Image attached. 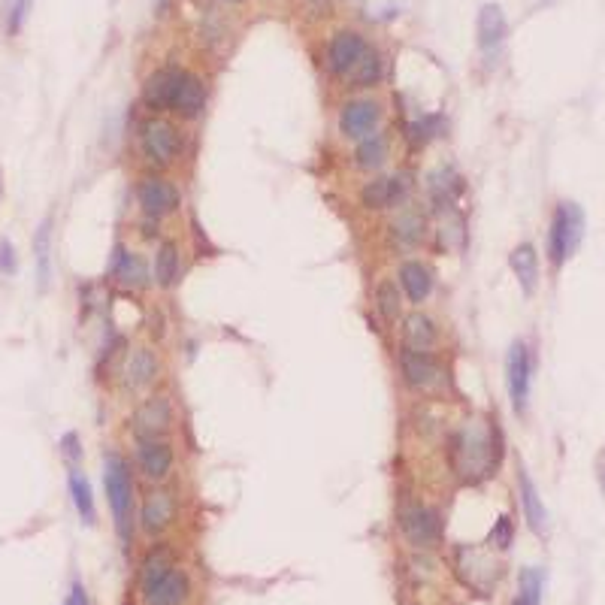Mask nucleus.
<instances>
[{
	"instance_id": "9",
	"label": "nucleus",
	"mask_w": 605,
	"mask_h": 605,
	"mask_svg": "<svg viewBox=\"0 0 605 605\" xmlns=\"http://www.w3.org/2000/svg\"><path fill=\"white\" fill-rule=\"evenodd\" d=\"M137 200H140L146 218H164V215H170V212L179 209L182 194H179V188L170 179L152 176V179H143L137 185Z\"/></svg>"
},
{
	"instance_id": "32",
	"label": "nucleus",
	"mask_w": 605,
	"mask_h": 605,
	"mask_svg": "<svg viewBox=\"0 0 605 605\" xmlns=\"http://www.w3.org/2000/svg\"><path fill=\"white\" fill-rule=\"evenodd\" d=\"M542 590H545V572L527 566L518 575V596L512 605H542Z\"/></svg>"
},
{
	"instance_id": "16",
	"label": "nucleus",
	"mask_w": 605,
	"mask_h": 605,
	"mask_svg": "<svg viewBox=\"0 0 605 605\" xmlns=\"http://www.w3.org/2000/svg\"><path fill=\"white\" fill-rule=\"evenodd\" d=\"M109 276L125 285V288H146L149 285V267L140 255L128 252V249H115L112 255V267H109Z\"/></svg>"
},
{
	"instance_id": "33",
	"label": "nucleus",
	"mask_w": 605,
	"mask_h": 605,
	"mask_svg": "<svg viewBox=\"0 0 605 605\" xmlns=\"http://www.w3.org/2000/svg\"><path fill=\"white\" fill-rule=\"evenodd\" d=\"M442 131H445V118H442L439 112L418 115V118L412 121V125H409V143L421 149V146L433 143Z\"/></svg>"
},
{
	"instance_id": "36",
	"label": "nucleus",
	"mask_w": 605,
	"mask_h": 605,
	"mask_svg": "<svg viewBox=\"0 0 605 605\" xmlns=\"http://www.w3.org/2000/svg\"><path fill=\"white\" fill-rule=\"evenodd\" d=\"M376 303H379V312H382L388 321H394V318L400 315V291L394 288V282H382V285L376 288Z\"/></svg>"
},
{
	"instance_id": "24",
	"label": "nucleus",
	"mask_w": 605,
	"mask_h": 605,
	"mask_svg": "<svg viewBox=\"0 0 605 605\" xmlns=\"http://www.w3.org/2000/svg\"><path fill=\"white\" fill-rule=\"evenodd\" d=\"M173 569H176L173 551H170L167 545H155V548L146 554L143 569H140V587H143V593H149V590H152L161 578H167Z\"/></svg>"
},
{
	"instance_id": "40",
	"label": "nucleus",
	"mask_w": 605,
	"mask_h": 605,
	"mask_svg": "<svg viewBox=\"0 0 605 605\" xmlns=\"http://www.w3.org/2000/svg\"><path fill=\"white\" fill-rule=\"evenodd\" d=\"M61 445H64V457H67V460H79V457H82V448H79V436H76V433H67V436L61 439Z\"/></svg>"
},
{
	"instance_id": "27",
	"label": "nucleus",
	"mask_w": 605,
	"mask_h": 605,
	"mask_svg": "<svg viewBox=\"0 0 605 605\" xmlns=\"http://www.w3.org/2000/svg\"><path fill=\"white\" fill-rule=\"evenodd\" d=\"M439 333H436V324L421 315V312H412L406 321H403V345L406 348H418V351H430L436 345Z\"/></svg>"
},
{
	"instance_id": "14",
	"label": "nucleus",
	"mask_w": 605,
	"mask_h": 605,
	"mask_svg": "<svg viewBox=\"0 0 605 605\" xmlns=\"http://www.w3.org/2000/svg\"><path fill=\"white\" fill-rule=\"evenodd\" d=\"M203 106H206V82L197 73L185 70L182 79H179V88H176L170 112H176L185 121H194V118H200Z\"/></svg>"
},
{
	"instance_id": "25",
	"label": "nucleus",
	"mask_w": 605,
	"mask_h": 605,
	"mask_svg": "<svg viewBox=\"0 0 605 605\" xmlns=\"http://www.w3.org/2000/svg\"><path fill=\"white\" fill-rule=\"evenodd\" d=\"M400 285L412 303H424L433 291V273L421 261H406L400 267Z\"/></svg>"
},
{
	"instance_id": "22",
	"label": "nucleus",
	"mask_w": 605,
	"mask_h": 605,
	"mask_svg": "<svg viewBox=\"0 0 605 605\" xmlns=\"http://www.w3.org/2000/svg\"><path fill=\"white\" fill-rule=\"evenodd\" d=\"M463 194V179L454 167H439L430 173V197L439 209H451Z\"/></svg>"
},
{
	"instance_id": "4",
	"label": "nucleus",
	"mask_w": 605,
	"mask_h": 605,
	"mask_svg": "<svg viewBox=\"0 0 605 605\" xmlns=\"http://www.w3.org/2000/svg\"><path fill=\"white\" fill-rule=\"evenodd\" d=\"M533 370H536V360H533L530 345L524 339H515L509 354H506V388H509V400H512L518 415L527 412L530 388H533Z\"/></svg>"
},
{
	"instance_id": "19",
	"label": "nucleus",
	"mask_w": 605,
	"mask_h": 605,
	"mask_svg": "<svg viewBox=\"0 0 605 605\" xmlns=\"http://www.w3.org/2000/svg\"><path fill=\"white\" fill-rule=\"evenodd\" d=\"M403 194H406V182L400 176H382V179H373L370 185H363L360 203L367 209H388V206H397Z\"/></svg>"
},
{
	"instance_id": "18",
	"label": "nucleus",
	"mask_w": 605,
	"mask_h": 605,
	"mask_svg": "<svg viewBox=\"0 0 605 605\" xmlns=\"http://www.w3.org/2000/svg\"><path fill=\"white\" fill-rule=\"evenodd\" d=\"M518 494H521V506H524L530 530L545 536L548 533V509H545V503H542V497L536 491V484H533V478L527 475L524 466L518 469Z\"/></svg>"
},
{
	"instance_id": "21",
	"label": "nucleus",
	"mask_w": 605,
	"mask_h": 605,
	"mask_svg": "<svg viewBox=\"0 0 605 605\" xmlns=\"http://www.w3.org/2000/svg\"><path fill=\"white\" fill-rule=\"evenodd\" d=\"M191 593V581L188 575L176 566L167 578H161L149 593H143L146 605H182Z\"/></svg>"
},
{
	"instance_id": "6",
	"label": "nucleus",
	"mask_w": 605,
	"mask_h": 605,
	"mask_svg": "<svg viewBox=\"0 0 605 605\" xmlns=\"http://www.w3.org/2000/svg\"><path fill=\"white\" fill-rule=\"evenodd\" d=\"M140 143H143V155L149 161H155L158 167H167L176 161L179 155V131L164 118H152L140 131Z\"/></svg>"
},
{
	"instance_id": "29",
	"label": "nucleus",
	"mask_w": 605,
	"mask_h": 605,
	"mask_svg": "<svg viewBox=\"0 0 605 605\" xmlns=\"http://www.w3.org/2000/svg\"><path fill=\"white\" fill-rule=\"evenodd\" d=\"M179 270H182V258H179V249L176 242H161L158 252H155V282L161 288H173L176 279H179Z\"/></svg>"
},
{
	"instance_id": "3",
	"label": "nucleus",
	"mask_w": 605,
	"mask_h": 605,
	"mask_svg": "<svg viewBox=\"0 0 605 605\" xmlns=\"http://www.w3.org/2000/svg\"><path fill=\"white\" fill-rule=\"evenodd\" d=\"M584 230H587L584 209L575 200H560L551 215V227H548V258H551L554 270H560L566 261H572V255L578 252L581 239H584Z\"/></svg>"
},
{
	"instance_id": "7",
	"label": "nucleus",
	"mask_w": 605,
	"mask_h": 605,
	"mask_svg": "<svg viewBox=\"0 0 605 605\" xmlns=\"http://www.w3.org/2000/svg\"><path fill=\"white\" fill-rule=\"evenodd\" d=\"M370 49V43L363 40L357 31H336L327 43V52H324V64L327 70L336 76V79H345L354 64L363 58V52Z\"/></svg>"
},
{
	"instance_id": "31",
	"label": "nucleus",
	"mask_w": 605,
	"mask_h": 605,
	"mask_svg": "<svg viewBox=\"0 0 605 605\" xmlns=\"http://www.w3.org/2000/svg\"><path fill=\"white\" fill-rule=\"evenodd\" d=\"M155 376H158V357L149 348L134 351V357L128 363V382H131V388H146V385L155 382Z\"/></svg>"
},
{
	"instance_id": "28",
	"label": "nucleus",
	"mask_w": 605,
	"mask_h": 605,
	"mask_svg": "<svg viewBox=\"0 0 605 605\" xmlns=\"http://www.w3.org/2000/svg\"><path fill=\"white\" fill-rule=\"evenodd\" d=\"M34 261H37V285L40 291L52 282V218H46L34 236Z\"/></svg>"
},
{
	"instance_id": "26",
	"label": "nucleus",
	"mask_w": 605,
	"mask_h": 605,
	"mask_svg": "<svg viewBox=\"0 0 605 605\" xmlns=\"http://www.w3.org/2000/svg\"><path fill=\"white\" fill-rule=\"evenodd\" d=\"M67 484H70V497H73V509L79 512L82 524H94L97 521V509H94V491H91V481L85 478L82 469H70L67 475Z\"/></svg>"
},
{
	"instance_id": "2",
	"label": "nucleus",
	"mask_w": 605,
	"mask_h": 605,
	"mask_svg": "<svg viewBox=\"0 0 605 605\" xmlns=\"http://www.w3.org/2000/svg\"><path fill=\"white\" fill-rule=\"evenodd\" d=\"M103 488H106L115 533H118L121 545H131V536H134V478H131V466L125 457L106 454Z\"/></svg>"
},
{
	"instance_id": "5",
	"label": "nucleus",
	"mask_w": 605,
	"mask_h": 605,
	"mask_svg": "<svg viewBox=\"0 0 605 605\" xmlns=\"http://www.w3.org/2000/svg\"><path fill=\"white\" fill-rule=\"evenodd\" d=\"M400 530L415 548H433L442 539V521L439 512L424 503H406L400 509Z\"/></svg>"
},
{
	"instance_id": "23",
	"label": "nucleus",
	"mask_w": 605,
	"mask_h": 605,
	"mask_svg": "<svg viewBox=\"0 0 605 605\" xmlns=\"http://www.w3.org/2000/svg\"><path fill=\"white\" fill-rule=\"evenodd\" d=\"M385 73V61H382V52L376 46H370L363 52V58L354 64V70L342 79L345 88H373Z\"/></svg>"
},
{
	"instance_id": "1",
	"label": "nucleus",
	"mask_w": 605,
	"mask_h": 605,
	"mask_svg": "<svg viewBox=\"0 0 605 605\" xmlns=\"http://www.w3.org/2000/svg\"><path fill=\"white\" fill-rule=\"evenodd\" d=\"M451 463L454 472L466 481H481L488 478L494 469V442H491V430L481 421H469L463 424L454 439H451Z\"/></svg>"
},
{
	"instance_id": "30",
	"label": "nucleus",
	"mask_w": 605,
	"mask_h": 605,
	"mask_svg": "<svg viewBox=\"0 0 605 605\" xmlns=\"http://www.w3.org/2000/svg\"><path fill=\"white\" fill-rule=\"evenodd\" d=\"M354 158H357V167H360V170H379V167L388 161V137L379 134V131L370 134V137H363V140L357 143Z\"/></svg>"
},
{
	"instance_id": "42",
	"label": "nucleus",
	"mask_w": 605,
	"mask_h": 605,
	"mask_svg": "<svg viewBox=\"0 0 605 605\" xmlns=\"http://www.w3.org/2000/svg\"><path fill=\"white\" fill-rule=\"evenodd\" d=\"M227 4H239V0H227Z\"/></svg>"
},
{
	"instance_id": "37",
	"label": "nucleus",
	"mask_w": 605,
	"mask_h": 605,
	"mask_svg": "<svg viewBox=\"0 0 605 605\" xmlns=\"http://www.w3.org/2000/svg\"><path fill=\"white\" fill-rule=\"evenodd\" d=\"M488 542H491V545H497L500 551H509V548H512V542H515V524H512V518H509V515H503V518L497 521V527L491 530Z\"/></svg>"
},
{
	"instance_id": "15",
	"label": "nucleus",
	"mask_w": 605,
	"mask_h": 605,
	"mask_svg": "<svg viewBox=\"0 0 605 605\" xmlns=\"http://www.w3.org/2000/svg\"><path fill=\"white\" fill-rule=\"evenodd\" d=\"M176 518V500L170 491H152L143 503V512H140V524L149 536H158L164 533Z\"/></svg>"
},
{
	"instance_id": "10",
	"label": "nucleus",
	"mask_w": 605,
	"mask_h": 605,
	"mask_svg": "<svg viewBox=\"0 0 605 605\" xmlns=\"http://www.w3.org/2000/svg\"><path fill=\"white\" fill-rule=\"evenodd\" d=\"M400 370L406 376V382L415 391H430L442 382V367L439 360L430 351H418V348H406L400 351Z\"/></svg>"
},
{
	"instance_id": "11",
	"label": "nucleus",
	"mask_w": 605,
	"mask_h": 605,
	"mask_svg": "<svg viewBox=\"0 0 605 605\" xmlns=\"http://www.w3.org/2000/svg\"><path fill=\"white\" fill-rule=\"evenodd\" d=\"M173 424V409L164 397H152L146 400L137 412H134V436L140 442H155V439H164L167 430Z\"/></svg>"
},
{
	"instance_id": "8",
	"label": "nucleus",
	"mask_w": 605,
	"mask_h": 605,
	"mask_svg": "<svg viewBox=\"0 0 605 605\" xmlns=\"http://www.w3.org/2000/svg\"><path fill=\"white\" fill-rule=\"evenodd\" d=\"M379 121H382V106H379L376 100H351V103H345L342 112H339V131H342L348 140H357V143H360L363 137L376 134Z\"/></svg>"
},
{
	"instance_id": "34",
	"label": "nucleus",
	"mask_w": 605,
	"mask_h": 605,
	"mask_svg": "<svg viewBox=\"0 0 605 605\" xmlns=\"http://www.w3.org/2000/svg\"><path fill=\"white\" fill-rule=\"evenodd\" d=\"M31 7H34V0H0V16H4V28L10 37H16L25 28Z\"/></svg>"
},
{
	"instance_id": "41",
	"label": "nucleus",
	"mask_w": 605,
	"mask_h": 605,
	"mask_svg": "<svg viewBox=\"0 0 605 605\" xmlns=\"http://www.w3.org/2000/svg\"><path fill=\"white\" fill-rule=\"evenodd\" d=\"M596 478H599V488H602V494H605V448H602V454H599V460H596Z\"/></svg>"
},
{
	"instance_id": "12",
	"label": "nucleus",
	"mask_w": 605,
	"mask_h": 605,
	"mask_svg": "<svg viewBox=\"0 0 605 605\" xmlns=\"http://www.w3.org/2000/svg\"><path fill=\"white\" fill-rule=\"evenodd\" d=\"M475 37H478V49L484 55H494L506 37H509V22H506V13L500 4H484L478 10V19H475Z\"/></svg>"
},
{
	"instance_id": "17",
	"label": "nucleus",
	"mask_w": 605,
	"mask_h": 605,
	"mask_svg": "<svg viewBox=\"0 0 605 605\" xmlns=\"http://www.w3.org/2000/svg\"><path fill=\"white\" fill-rule=\"evenodd\" d=\"M137 463H140V469H143L146 478L161 481V478H167L170 469H173V445L164 442V439L140 442V448H137Z\"/></svg>"
},
{
	"instance_id": "35",
	"label": "nucleus",
	"mask_w": 605,
	"mask_h": 605,
	"mask_svg": "<svg viewBox=\"0 0 605 605\" xmlns=\"http://www.w3.org/2000/svg\"><path fill=\"white\" fill-rule=\"evenodd\" d=\"M394 233L400 242H406V246H415V242H421V236H424V218L418 212H403L394 221Z\"/></svg>"
},
{
	"instance_id": "38",
	"label": "nucleus",
	"mask_w": 605,
	"mask_h": 605,
	"mask_svg": "<svg viewBox=\"0 0 605 605\" xmlns=\"http://www.w3.org/2000/svg\"><path fill=\"white\" fill-rule=\"evenodd\" d=\"M16 270H19L16 246L10 239H0V276H16Z\"/></svg>"
},
{
	"instance_id": "13",
	"label": "nucleus",
	"mask_w": 605,
	"mask_h": 605,
	"mask_svg": "<svg viewBox=\"0 0 605 605\" xmlns=\"http://www.w3.org/2000/svg\"><path fill=\"white\" fill-rule=\"evenodd\" d=\"M182 73H185L182 67H161V70H155V73L146 79V85H143V100H146V106H149V109H158V112H170Z\"/></svg>"
},
{
	"instance_id": "39",
	"label": "nucleus",
	"mask_w": 605,
	"mask_h": 605,
	"mask_svg": "<svg viewBox=\"0 0 605 605\" xmlns=\"http://www.w3.org/2000/svg\"><path fill=\"white\" fill-rule=\"evenodd\" d=\"M64 605H91V602H88V593H85V587H82V581H73V584H70V593H67Z\"/></svg>"
},
{
	"instance_id": "20",
	"label": "nucleus",
	"mask_w": 605,
	"mask_h": 605,
	"mask_svg": "<svg viewBox=\"0 0 605 605\" xmlns=\"http://www.w3.org/2000/svg\"><path fill=\"white\" fill-rule=\"evenodd\" d=\"M509 267H512V273H515L521 291H524L527 297H533L536 288H539V255H536V249L530 246V242H521V246L512 249Z\"/></svg>"
}]
</instances>
